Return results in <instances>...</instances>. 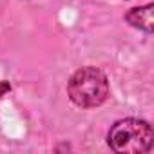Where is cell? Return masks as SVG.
<instances>
[{
	"label": "cell",
	"mask_w": 154,
	"mask_h": 154,
	"mask_svg": "<svg viewBox=\"0 0 154 154\" xmlns=\"http://www.w3.org/2000/svg\"><path fill=\"white\" fill-rule=\"evenodd\" d=\"M107 143L118 154H143L152 149L154 131L145 120L125 118L111 127Z\"/></svg>",
	"instance_id": "obj_2"
},
{
	"label": "cell",
	"mask_w": 154,
	"mask_h": 154,
	"mask_svg": "<svg viewBox=\"0 0 154 154\" xmlns=\"http://www.w3.org/2000/svg\"><path fill=\"white\" fill-rule=\"evenodd\" d=\"M67 94L74 105L82 109L98 107L109 96V80L96 67H80L67 82Z\"/></svg>",
	"instance_id": "obj_1"
},
{
	"label": "cell",
	"mask_w": 154,
	"mask_h": 154,
	"mask_svg": "<svg viewBox=\"0 0 154 154\" xmlns=\"http://www.w3.org/2000/svg\"><path fill=\"white\" fill-rule=\"evenodd\" d=\"M152 9H154V4H147V6H141V8H132L131 11L125 13V20L140 29V31H145V33H152L154 31V20H152Z\"/></svg>",
	"instance_id": "obj_3"
},
{
	"label": "cell",
	"mask_w": 154,
	"mask_h": 154,
	"mask_svg": "<svg viewBox=\"0 0 154 154\" xmlns=\"http://www.w3.org/2000/svg\"><path fill=\"white\" fill-rule=\"evenodd\" d=\"M9 91H11V84L6 82V80H0V100H2V96L6 93H9Z\"/></svg>",
	"instance_id": "obj_4"
}]
</instances>
